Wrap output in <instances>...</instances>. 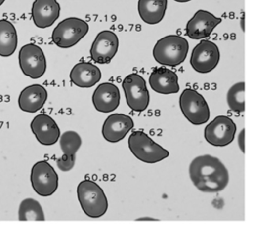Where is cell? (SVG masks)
<instances>
[{
	"label": "cell",
	"instance_id": "6da1fadb",
	"mask_svg": "<svg viewBox=\"0 0 253 228\" xmlns=\"http://www.w3.org/2000/svg\"><path fill=\"white\" fill-rule=\"evenodd\" d=\"M189 175L194 186L204 192H218L229 182V174L223 163L209 154L198 156L191 162Z\"/></svg>",
	"mask_w": 253,
	"mask_h": 228
},
{
	"label": "cell",
	"instance_id": "7a4b0ae2",
	"mask_svg": "<svg viewBox=\"0 0 253 228\" xmlns=\"http://www.w3.org/2000/svg\"><path fill=\"white\" fill-rule=\"evenodd\" d=\"M189 50L186 38L177 35H169L158 39L153 47V57L161 65L177 66L181 64Z\"/></svg>",
	"mask_w": 253,
	"mask_h": 228
},
{
	"label": "cell",
	"instance_id": "3957f363",
	"mask_svg": "<svg viewBox=\"0 0 253 228\" xmlns=\"http://www.w3.org/2000/svg\"><path fill=\"white\" fill-rule=\"evenodd\" d=\"M77 197L84 213L91 218L103 216L108 209V199L102 188L91 180H83L77 187Z\"/></svg>",
	"mask_w": 253,
	"mask_h": 228
},
{
	"label": "cell",
	"instance_id": "277c9868",
	"mask_svg": "<svg viewBox=\"0 0 253 228\" xmlns=\"http://www.w3.org/2000/svg\"><path fill=\"white\" fill-rule=\"evenodd\" d=\"M128 148L138 160L153 164L169 156L168 150L154 142L142 130L133 131L128 138Z\"/></svg>",
	"mask_w": 253,
	"mask_h": 228
},
{
	"label": "cell",
	"instance_id": "5b68a950",
	"mask_svg": "<svg viewBox=\"0 0 253 228\" xmlns=\"http://www.w3.org/2000/svg\"><path fill=\"white\" fill-rule=\"evenodd\" d=\"M89 26L82 19L70 17L59 22L52 32V41L58 47L68 48L75 45L88 33Z\"/></svg>",
	"mask_w": 253,
	"mask_h": 228
},
{
	"label": "cell",
	"instance_id": "8992f818",
	"mask_svg": "<svg viewBox=\"0 0 253 228\" xmlns=\"http://www.w3.org/2000/svg\"><path fill=\"white\" fill-rule=\"evenodd\" d=\"M179 105L184 116L194 125L206 123L210 117V109L205 98L196 90L185 89L179 100Z\"/></svg>",
	"mask_w": 253,
	"mask_h": 228
},
{
	"label": "cell",
	"instance_id": "52a82bcc",
	"mask_svg": "<svg viewBox=\"0 0 253 228\" xmlns=\"http://www.w3.org/2000/svg\"><path fill=\"white\" fill-rule=\"evenodd\" d=\"M31 184L36 193L41 196H49L58 188V175L49 163L39 161L32 167Z\"/></svg>",
	"mask_w": 253,
	"mask_h": 228
},
{
	"label": "cell",
	"instance_id": "ba28073f",
	"mask_svg": "<svg viewBox=\"0 0 253 228\" xmlns=\"http://www.w3.org/2000/svg\"><path fill=\"white\" fill-rule=\"evenodd\" d=\"M127 106L135 112L144 111L149 104V93L142 76L131 73L122 83Z\"/></svg>",
	"mask_w": 253,
	"mask_h": 228
},
{
	"label": "cell",
	"instance_id": "9c48e42d",
	"mask_svg": "<svg viewBox=\"0 0 253 228\" xmlns=\"http://www.w3.org/2000/svg\"><path fill=\"white\" fill-rule=\"evenodd\" d=\"M236 133L234 121L226 115L215 116L205 128L204 136L208 143L216 147L230 144Z\"/></svg>",
	"mask_w": 253,
	"mask_h": 228
},
{
	"label": "cell",
	"instance_id": "30bf717a",
	"mask_svg": "<svg viewBox=\"0 0 253 228\" xmlns=\"http://www.w3.org/2000/svg\"><path fill=\"white\" fill-rule=\"evenodd\" d=\"M220 53L217 45L211 40L200 41L192 50L190 64L199 73L212 71L219 62Z\"/></svg>",
	"mask_w": 253,
	"mask_h": 228
},
{
	"label": "cell",
	"instance_id": "8fae6325",
	"mask_svg": "<svg viewBox=\"0 0 253 228\" xmlns=\"http://www.w3.org/2000/svg\"><path fill=\"white\" fill-rule=\"evenodd\" d=\"M19 65L22 72L32 78L42 77L46 70V60L42 48L34 43H28L19 51Z\"/></svg>",
	"mask_w": 253,
	"mask_h": 228
},
{
	"label": "cell",
	"instance_id": "7c38bea8",
	"mask_svg": "<svg viewBox=\"0 0 253 228\" xmlns=\"http://www.w3.org/2000/svg\"><path fill=\"white\" fill-rule=\"evenodd\" d=\"M119 47V39L111 31L100 32L91 46L90 56L93 61L100 64L109 63L116 55Z\"/></svg>",
	"mask_w": 253,
	"mask_h": 228
},
{
	"label": "cell",
	"instance_id": "4fadbf2b",
	"mask_svg": "<svg viewBox=\"0 0 253 228\" xmlns=\"http://www.w3.org/2000/svg\"><path fill=\"white\" fill-rule=\"evenodd\" d=\"M220 23L221 18L206 10H198L186 25V35L193 39L207 38Z\"/></svg>",
	"mask_w": 253,
	"mask_h": 228
},
{
	"label": "cell",
	"instance_id": "5bb4252c",
	"mask_svg": "<svg viewBox=\"0 0 253 228\" xmlns=\"http://www.w3.org/2000/svg\"><path fill=\"white\" fill-rule=\"evenodd\" d=\"M31 129L36 139L42 145L55 144L60 135V129L55 120L44 114L36 115L31 122Z\"/></svg>",
	"mask_w": 253,
	"mask_h": 228
},
{
	"label": "cell",
	"instance_id": "9a60e30c",
	"mask_svg": "<svg viewBox=\"0 0 253 228\" xmlns=\"http://www.w3.org/2000/svg\"><path fill=\"white\" fill-rule=\"evenodd\" d=\"M133 125L134 123L130 116L124 114H113L105 119L102 135L107 141L115 143L122 140L132 129Z\"/></svg>",
	"mask_w": 253,
	"mask_h": 228
},
{
	"label": "cell",
	"instance_id": "2e32d148",
	"mask_svg": "<svg viewBox=\"0 0 253 228\" xmlns=\"http://www.w3.org/2000/svg\"><path fill=\"white\" fill-rule=\"evenodd\" d=\"M120 91L113 83H102L95 89L92 96L94 108L101 113L115 111L120 105Z\"/></svg>",
	"mask_w": 253,
	"mask_h": 228
},
{
	"label": "cell",
	"instance_id": "e0dca14e",
	"mask_svg": "<svg viewBox=\"0 0 253 228\" xmlns=\"http://www.w3.org/2000/svg\"><path fill=\"white\" fill-rule=\"evenodd\" d=\"M60 15V6L56 0H35L32 6L34 24L44 29L50 27Z\"/></svg>",
	"mask_w": 253,
	"mask_h": 228
},
{
	"label": "cell",
	"instance_id": "ac0fdd59",
	"mask_svg": "<svg viewBox=\"0 0 253 228\" xmlns=\"http://www.w3.org/2000/svg\"><path fill=\"white\" fill-rule=\"evenodd\" d=\"M151 89L159 94H174L179 92L178 76L166 67L155 68L149 76Z\"/></svg>",
	"mask_w": 253,
	"mask_h": 228
},
{
	"label": "cell",
	"instance_id": "d6986e66",
	"mask_svg": "<svg viewBox=\"0 0 253 228\" xmlns=\"http://www.w3.org/2000/svg\"><path fill=\"white\" fill-rule=\"evenodd\" d=\"M46 99L45 88L39 84H33L22 90L18 98V105L24 112L36 113L42 108Z\"/></svg>",
	"mask_w": 253,
	"mask_h": 228
},
{
	"label": "cell",
	"instance_id": "ffe728a7",
	"mask_svg": "<svg viewBox=\"0 0 253 228\" xmlns=\"http://www.w3.org/2000/svg\"><path fill=\"white\" fill-rule=\"evenodd\" d=\"M69 77L74 85L81 88H89L100 81L101 71L90 62H80L73 66Z\"/></svg>",
	"mask_w": 253,
	"mask_h": 228
},
{
	"label": "cell",
	"instance_id": "44dd1931",
	"mask_svg": "<svg viewBox=\"0 0 253 228\" xmlns=\"http://www.w3.org/2000/svg\"><path fill=\"white\" fill-rule=\"evenodd\" d=\"M167 0H138L137 10L141 20L149 25L158 24L164 18Z\"/></svg>",
	"mask_w": 253,
	"mask_h": 228
},
{
	"label": "cell",
	"instance_id": "7402d4cb",
	"mask_svg": "<svg viewBox=\"0 0 253 228\" xmlns=\"http://www.w3.org/2000/svg\"><path fill=\"white\" fill-rule=\"evenodd\" d=\"M18 44L17 32L14 25L8 20H0V56L12 55Z\"/></svg>",
	"mask_w": 253,
	"mask_h": 228
},
{
	"label": "cell",
	"instance_id": "603a6c76",
	"mask_svg": "<svg viewBox=\"0 0 253 228\" xmlns=\"http://www.w3.org/2000/svg\"><path fill=\"white\" fill-rule=\"evenodd\" d=\"M18 218L21 221H43L44 214L40 202L34 198H25L19 206Z\"/></svg>",
	"mask_w": 253,
	"mask_h": 228
},
{
	"label": "cell",
	"instance_id": "cb8c5ba5",
	"mask_svg": "<svg viewBox=\"0 0 253 228\" xmlns=\"http://www.w3.org/2000/svg\"><path fill=\"white\" fill-rule=\"evenodd\" d=\"M244 91H245V84L242 81L233 84L229 88L226 95V101L230 110L237 113L244 112L245 110Z\"/></svg>",
	"mask_w": 253,
	"mask_h": 228
},
{
	"label": "cell",
	"instance_id": "d4e9b609",
	"mask_svg": "<svg viewBox=\"0 0 253 228\" xmlns=\"http://www.w3.org/2000/svg\"><path fill=\"white\" fill-rule=\"evenodd\" d=\"M81 143H82V140L80 135L73 130L65 131L59 138L61 151L63 152V154H67V155L75 154L80 148Z\"/></svg>",
	"mask_w": 253,
	"mask_h": 228
},
{
	"label": "cell",
	"instance_id": "484cf974",
	"mask_svg": "<svg viewBox=\"0 0 253 228\" xmlns=\"http://www.w3.org/2000/svg\"><path fill=\"white\" fill-rule=\"evenodd\" d=\"M75 164V154L67 155L63 154L59 159L56 160V165L58 169L62 172H68L70 171Z\"/></svg>",
	"mask_w": 253,
	"mask_h": 228
},
{
	"label": "cell",
	"instance_id": "4316f807",
	"mask_svg": "<svg viewBox=\"0 0 253 228\" xmlns=\"http://www.w3.org/2000/svg\"><path fill=\"white\" fill-rule=\"evenodd\" d=\"M244 133H245V130L243 128L238 134V145L242 153H245V134Z\"/></svg>",
	"mask_w": 253,
	"mask_h": 228
},
{
	"label": "cell",
	"instance_id": "83f0119b",
	"mask_svg": "<svg viewBox=\"0 0 253 228\" xmlns=\"http://www.w3.org/2000/svg\"><path fill=\"white\" fill-rule=\"evenodd\" d=\"M174 1L179 2V3H186V2H189V1H191V0H174Z\"/></svg>",
	"mask_w": 253,
	"mask_h": 228
},
{
	"label": "cell",
	"instance_id": "f1b7e54d",
	"mask_svg": "<svg viewBox=\"0 0 253 228\" xmlns=\"http://www.w3.org/2000/svg\"><path fill=\"white\" fill-rule=\"evenodd\" d=\"M4 1H5V0H0V6H1V5L4 3Z\"/></svg>",
	"mask_w": 253,
	"mask_h": 228
}]
</instances>
